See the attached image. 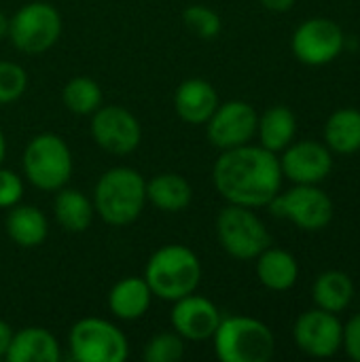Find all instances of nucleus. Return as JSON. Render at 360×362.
I'll return each instance as SVG.
<instances>
[{
    "label": "nucleus",
    "mask_w": 360,
    "mask_h": 362,
    "mask_svg": "<svg viewBox=\"0 0 360 362\" xmlns=\"http://www.w3.org/2000/svg\"><path fill=\"white\" fill-rule=\"evenodd\" d=\"M214 189L223 199L244 208L267 206L282 187V170L276 153L252 146L223 151L212 168Z\"/></svg>",
    "instance_id": "obj_1"
},
{
    "label": "nucleus",
    "mask_w": 360,
    "mask_h": 362,
    "mask_svg": "<svg viewBox=\"0 0 360 362\" xmlns=\"http://www.w3.org/2000/svg\"><path fill=\"white\" fill-rule=\"evenodd\" d=\"M146 204V180L134 168H112L104 172L93 189L95 214L112 227L134 223Z\"/></svg>",
    "instance_id": "obj_2"
},
{
    "label": "nucleus",
    "mask_w": 360,
    "mask_h": 362,
    "mask_svg": "<svg viewBox=\"0 0 360 362\" xmlns=\"http://www.w3.org/2000/svg\"><path fill=\"white\" fill-rule=\"evenodd\" d=\"M144 280L153 297L163 301H178L199 286L202 263L197 255L182 244H168L155 250L146 263Z\"/></svg>",
    "instance_id": "obj_3"
},
{
    "label": "nucleus",
    "mask_w": 360,
    "mask_h": 362,
    "mask_svg": "<svg viewBox=\"0 0 360 362\" xmlns=\"http://www.w3.org/2000/svg\"><path fill=\"white\" fill-rule=\"evenodd\" d=\"M212 339L214 354L223 362H267L276 352L272 329L248 316L221 318Z\"/></svg>",
    "instance_id": "obj_4"
},
{
    "label": "nucleus",
    "mask_w": 360,
    "mask_h": 362,
    "mask_svg": "<svg viewBox=\"0 0 360 362\" xmlns=\"http://www.w3.org/2000/svg\"><path fill=\"white\" fill-rule=\"evenodd\" d=\"M216 238L223 250L238 261H252L272 244L267 227L252 208L236 204H229L219 212Z\"/></svg>",
    "instance_id": "obj_5"
},
{
    "label": "nucleus",
    "mask_w": 360,
    "mask_h": 362,
    "mask_svg": "<svg viewBox=\"0 0 360 362\" xmlns=\"http://www.w3.org/2000/svg\"><path fill=\"white\" fill-rule=\"evenodd\" d=\"M23 174L40 191L66 187L72 174V153L66 140L55 134L32 138L23 151Z\"/></svg>",
    "instance_id": "obj_6"
},
{
    "label": "nucleus",
    "mask_w": 360,
    "mask_h": 362,
    "mask_svg": "<svg viewBox=\"0 0 360 362\" xmlns=\"http://www.w3.org/2000/svg\"><path fill=\"white\" fill-rule=\"evenodd\" d=\"M70 358L76 362H123L129 346L121 329L102 318L79 320L68 335Z\"/></svg>",
    "instance_id": "obj_7"
},
{
    "label": "nucleus",
    "mask_w": 360,
    "mask_h": 362,
    "mask_svg": "<svg viewBox=\"0 0 360 362\" xmlns=\"http://www.w3.org/2000/svg\"><path fill=\"white\" fill-rule=\"evenodd\" d=\"M62 34V17L49 2L23 4L11 19L8 32L13 47L21 53H42L51 49Z\"/></svg>",
    "instance_id": "obj_8"
},
{
    "label": "nucleus",
    "mask_w": 360,
    "mask_h": 362,
    "mask_svg": "<svg viewBox=\"0 0 360 362\" xmlns=\"http://www.w3.org/2000/svg\"><path fill=\"white\" fill-rule=\"evenodd\" d=\"M267 206L274 216L286 218L303 231H323L329 227L335 212L333 199L318 189V185H295L278 193Z\"/></svg>",
    "instance_id": "obj_9"
},
{
    "label": "nucleus",
    "mask_w": 360,
    "mask_h": 362,
    "mask_svg": "<svg viewBox=\"0 0 360 362\" xmlns=\"http://www.w3.org/2000/svg\"><path fill=\"white\" fill-rule=\"evenodd\" d=\"M346 36L337 21L329 17L306 19L293 34L291 47L295 57L306 66H325L339 57Z\"/></svg>",
    "instance_id": "obj_10"
},
{
    "label": "nucleus",
    "mask_w": 360,
    "mask_h": 362,
    "mask_svg": "<svg viewBox=\"0 0 360 362\" xmlns=\"http://www.w3.org/2000/svg\"><path fill=\"white\" fill-rule=\"evenodd\" d=\"M259 115L242 100H231L219 104L212 117L206 121V134L212 146L219 151H229L248 144L257 136Z\"/></svg>",
    "instance_id": "obj_11"
},
{
    "label": "nucleus",
    "mask_w": 360,
    "mask_h": 362,
    "mask_svg": "<svg viewBox=\"0 0 360 362\" xmlns=\"http://www.w3.org/2000/svg\"><path fill=\"white\" fill-rule=\"evenodd\" d=\"M91 136L95 144L110 155H129L142 140L140 121L123 106H100L91 115Z\"/></svg>",
    "instance_id": "obj_12"
},
{
    "label": "nucleus",
    "mask_w": 360,
    "mask_h": 362,
    "mask_svg": "<svg viewBox=\"0 0 360 362\" xmlns=\"http://www.w3.org/2000/svg\"><path fill=\"white\" fill-rule=\"evenodd\" d=\"M295 344L301 352L314 358H331L339 352L344 344V325L337 314L327 310L303 312L293 327Z\"/></svg>",
    "instance_id": "obj_13"
},
{
    "label": "nucleus",
    "mask_w": 360,
    "mask_h": 362,
    "mask_svg": "<svg viewBox=\"0 0 360 362\" xmlns=\"http://www.w3.org/2000/svg\"><path fill=\"white\" fill-rule=\"evenodd\" d=\"M282 176L295 185H318L333 170V155L327 144L314 140L291 142L280 157Z\"/></svg>",
    "instance_id": "obj_14"
},
{
    "label": "nucleus",
    "mask_w": 360,
    "mask_h": 362,
    "mask_svg": "<svg viewBox=\"0 0 360 362\" xmlns=\"http://www.w3.org/2000/svg\"><path fill=\"white\" fill-rule=\"evenodd\" d=\"M221 312L219 308L206 299L199 297L195 293L174 301L170 320L174 331L189 341H204V339H212L219 322H221Z\"/></svg>",
    "instance_id": "obj_15"
},
{
    "label": "nucleus",
    "mask_w": 360,
    "mask_h": 362,
    "mask_svg": "<svg viewBox=\"0 0 360 362\" xmlns=\"http://www.w3.org/2000/svg\"><path fill=\"white\" fill-rule=\"evenodd\" d=\"M219 104L216 89L204 78H187L174 93L176 115L189 125H206Z\"/></svg>",
    "instance_id": "obj_16"
},
{
    "label": "nucleus",
    "mask_w": 360,
    "mask_h": 362,
    "mask_svg": "<svg viewBox=\"0 0 360 362\" xmlns=\"http://www.w3.org/2000/svg\"><path fill=\"white\" fill-rule=\"evenodd\" d=\"M4 358L8 362H59L62 350L53 333L47 329L25 327L19 333H13Z\"/></svg>",
    "instance_id": "obj_17"
},
{
    "label": "nucleus",
    "mask_w": 360,
    "mask_h": 362,
    "mask_svg": "<svg viewBox=\"0 0 360 362\" xmlns=\"http://www.w3.org/2000/svg\"><path fill=\"white\" fill-rule=\"evenodd\" d=\"M151 301H153L151 286L146 284L144 278H136V276L119 280L108 293V308L112 316L127 322L142 318L149 312Z\"/></svg>",
    "instance_id": "obj_18"
},
{
    "label": "nucleus",
    "mask_w": 360,
    "mask_h": 362,
    "mask_svg": "<svg viewBox=\"0 0 360 362\" xmlns=\"http://www.w3.org/2000/svg\"><path fill=\"white\" fill-rule=\"evenodd\" d=\"M257 278L265 288L284 293L295 286L299 278V265L291 252L267 246L257 257Z\"/></svg>",
    "instance_id": "obj_19"
},
{
    "label": "nucleus",
    "mask_w": 360,
    "mask_h": 362,
    "mask_svg": "<svg viewBox=\"0 0 360 362\" xmlns=\"http://www.w3.org/2000/svg\"><path fill=\"white\" fill-rule=\"evenodd\" d=\"M4 227H6V235L19 248H36L47 240V233H49L47 216L38 208L21 206V204H15L13 208H8Z\"/></svg>",
    "instance_id": "obj_20"
},
{
    "label": "nucleus",
    "mask_w": 360,
    "mask_h": 362,
    "mask_svg": "<svg viewBox=\"0 0 360 362\" xmlns=\"http://www.w3.org/2000/svg\"><path fill=\"white\" fill-rule=\"evenodd\" d=\"M193 199V189L189 180L174 172L157 174L146 180V202H151L161 212H182Z\"/></svg>",
    "instance_id": "obj_21"
},
{
    "label": "nucleus",
    "mask_w": 360,
    "mask_h": 362,
    "mask_svg": "<svg viewBox=\"0 0 360 362\" xmlns=\"http://www.w3.org/2000/svg\"><path fill=\"white\" fill-rule=\"evenodd\" d=\"M53 214L64 231L83 233L89 229L95 210H93V202L87 199L85 193H81L79 189L62 187L57 189V195L53 202Z\"/></svg>",
    "instance_id": "obj_22"
},
{
    "label": "nucleus",
    "mask_w": 360,
    "mask_h": 362,
    "mask_svg": "<svg viewBox=\"0 0 360 362\" xmlns=\"http://www.w3.org/2000/svg\"><path fill=\"white\" fill-rule=\"evenodd\" d=\"M297 132V117L289 106H272L267 108L257 123V134L261 140V146L272 151V153H280L284 151Z\"/></svg>",
    "instance_id": "obj_23"
},
{
    "label": "nucleus",
    "mask_w": 360,
    "mask_h": 362,
    "mask_svg": "<svg viewBox=\"0 0 360 362\" xmlns=\"http://www.w3.org/2000/svg\"><path fill=\"white\" fill-rule=\"evenodd\" d=\"M312 297L316 308L339 314L344 312L352 299H354V284L350 280V276L346 272L339 269H329L325 274H320L314 282L312 288Z\"/></svg>",
    "instance_id": "obj_24"
},
{
    "label": "nucleus",
    "mask_w": 360,
    "mask_h": 362,
    "mask_svg": "<svg viewBox=\"0 0 360 362\" xmlns=\"http://www.w3.org/2000/svg\"><path fill=\"white\" fill-rule=\"evenodd\" d=\"M325 142L331 153L352 155L360 151V110L359 108H339L335 110L325 125Z\"/></svg>",
    "instance_id": "obj_25"
},
{
    "label": "nucleus",
    "mask_w": 360,
    "mask_h": 362,
    "mask_svg": "<svg viewBox=\"0 0 360 362\" xmlns=\"http://www.w3.org/2000/svg\"><path fill=\"white\" fill-rule=\"evenodd\" d=\"M62 102L70 112L91 117L102 106V87L89 76H74L64 85Z\"/></svg>",
    "instance_id": "obj_26"
},
{
    "label": "nucleus",
    "mask_w": 360,
    "mask_h": 362,
    "mask_svg": "<svg viewBox=\"0 0 360 362\" xmlns=\"http://www.w3.org/2000/svg\"><path fill=\"white\" fill-rule=\"evenodd\" d=\"M182 23L202 40H212L221 34L223 21L216 11L204 4H191L182 11Z\"/></svg>",
    "instance_id": "obj_27"
},
{
    "label": "nucleus",
    "mask_w": 360,
    "mask_h": 362,
    "mask_svg": "<svg viewBox=\"0 0 360 362\" xmlns=\"http://www.w3.org/2000/svg\"><path fill=\"white\" fill-rule=\"evenodd\" d=\"M185 356V339L174 333H159L144 346L146 362H178Z\"/></svg>",
    "instance_id": "obj_28"
},
{
    "label": "nucleus",
    "mask_w": 360,
    "mask_h": 362,
    "mask_svg": "<svg viewBox=\"0 0 360 362\" xmlns=\"http://www.w3.org/2000/svg\"><path fill=\"white\" fill-rule=\"evenodd\" d=\"M28 87L25 70L15 62H0V104H11L23 95Z\"/></svg>",
    "instance_id": "obj_29"
},
{
    "label": "nucleus",
    "mask_w": 360,
    "mask_h": 362,
    "mask_svg": "<svg viewBox=\"0 0 360 362\" xmlns=\"http://www.w3.org/2000/svg\"><path fill=\"white\" fill-rule=\"evenodd\" d=\"M23 197L21 178L6 168H0V208H13Z\"/></svg>",
    "instance_id": "obj_30"
},
{
    "label": "nucleus",
    "mask_w": 360,
    "mask_h": 362,
    "mask_svg": "<svg viewBox=\"0 0 360 362\" xmlns=\"http://www.w3.org/2000/svg\"><path fill=\"white\" fill-rule=\"evenodd\" d=\"M342 348L352 361L360 362V314L352 316L350 322L344 327V344Z\"/></svg>",
    "instance_id": "obj_31"
},
{
    "label": "nucleus",
    "mask_w": 360,
    "mask_h": 362,
    "mask_svg": "<svg viewBox=\"0 0 360 362\" xmlns=\"http://www.w3.org/2000/svg\"><path fill=\"white\" fill-rule=\"evenodd\" d=\"M11 339H13L11 327H8L4 320H0V358L6 356V350H8V346H11Z\"/></svg>",
    "instance_id": "obj_32"
},
{
    "label": "nucleus",
    "mask_w": 360,
    "mask_h": 362,
    "mask_svg": "<svg viewBox=\"0 0 360 362\" xmlns=\"http://www.w3.org/2000/svg\"><path fill=\"white\" fill-rule=\"evenodd\" d=\"M267 11H274V13H286L293 8L295 0H259Z\"/></svg>",
    "instance_id": "obj_33"
},
{
    "label": "nucleus",
    "mask_w": 360,
    "mask_h": 362,
    "mask_svg": "<svg viewBox=\"0 0 360 362\" xmlns=\"http://www.w3.org/2000/svg\"><path fill=\"white\" fill-rule=\"evenodd\" d=\"M6 32H8V17L0 11V38L6 36Z\"/></svg>",
    "instance_id": "obj_34"
},
{
    "label": "nucleus",
    "mask_w": 360,
    "mask_h": 362,
    "mask_svg": "<svg viewBox=\"0 0 360 362\" xmlns=\"http://www.w3.org/2000/svg\"><path fill=\"white\" fill-rule=\"evenodd\" d=\"M4 155H6V140H4V134H2V129H0V165H2Z\"/></svg>",
    "instance_id": "obj_35"
}]
</instances>
